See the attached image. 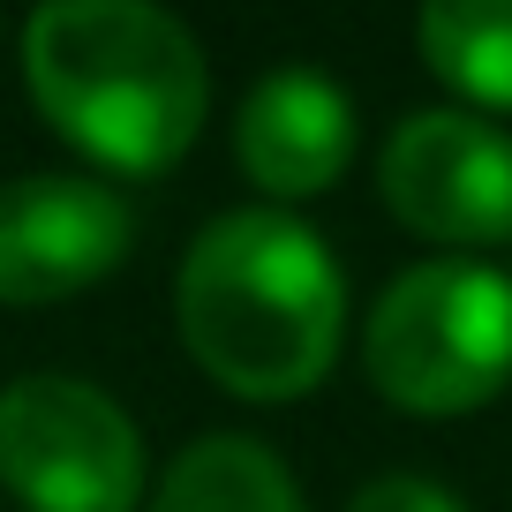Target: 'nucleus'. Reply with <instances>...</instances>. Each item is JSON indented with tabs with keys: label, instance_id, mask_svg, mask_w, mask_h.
Instances as JSON below:
<instances>
[{
	"label": "nucleus",
	"instance_id": "nucleus-1",
	"mask_svg": "<svg viewBox=\"0 0 512 512\" xmlns=\"http://www.w3.org/2000/svg\"><path fill=\"white\" fill-rule=\"evenodd\" d=\"M347 272L317 226L287 211H226L181 256V339L234 400H302L339 362Z\"/></svg>",
	"mask_w": 512,
	"mask_h": 512
},
{
	"label": "nucleus",
	"instance_id": "nucleus-2",
	"mask_svg": "<svg viewBox=\"0 0 512 512\" xmlns=\"http://www.w3.org/2000/svg\"><path fill=\"white\" fill-rule=\"evenodd\" d=\"M23 83L68 144L113 174H166L211 113L196 38L144 0L38 8L23 23Z\"/></svg>",
	"mask_w": 512,
	"mask_h": 512
},
{
	"label": "nucleus",
	"instance_id": "nucleus-3",
	"mask_svg": "<svg viewBox=\"0 0 512 512\" xmlns=\"http://www.w3.org/2000/svg\"><path fill=\"white\" fill-rule=\"evenodd\" d=\"M362 369L407 415H475L512 384V279L475 256L415 264L377 294Z\"/></svg>",
	"mask_w": 512,
	"mask_h": 512
},
{
	"label": "nucleus",
	"instance_id": "nucleus-4",
	"mask_svg": "<svg viewBox=\"0 0 512 512\" xmlns=\"http://www.w3.org/2000/svg\"><path fill=\"white\" fill-rule=\"evenodd\" d=\"M0 490L23 512H136L144 437L83 377H16L0 392Z\"/></svg>",
	"mask_w": 512,
	"mask_h": 512
},
{
	"label": "nucleus",
	"instance_id": "nucleus-5",
	"mask_svg": "<svg viewBox=\"0 0 512 512\" xmlns=\"http://www.w3.org/2000/svg\"><path fill=\"white\" fill-rule=\"evenodd\" d=\"M377 189L422 241L497 249L512 241V136L460 106L407 113L377 159Z\"/></svg>",
	"mask_w": 512,
	"mask_h": 512
},
{
	"label": "nucleus",
	"instance_id": "nucleus-6",
	"mask_svg": "<svg viewBox=\"0 0 512 512\" xmlns=\"http://www.w3.org/2000/svg\"><path fill=\"white\" fill-rule=\"evenodd\" d=\"M136 241L128 204L91 174H23L0 189V302L46 309L98 287Z\"/></svg>",
	"mask_w": 512,
	"mask_h": 512
},
{
	"label": "nucleus",
	"instance_id": "nucleus-7",
	"mask_svg": "<svg viewBox=\"0 0 512 512\" xmlns=\"http://www.w3.org/2000/svg\"><path fill=\"white\" fill-rule=\"evenodd\" d=\"M234 159L264 196H324L354 159V106L317 68H279L241 98Z\"/></svg>",
	"mask_w": 512,
	"mask_h": 512
},
{
	"label": "nucleus",
	"instance_id": "nucleus-8",
	"mask_svg": "<svg viewBox=\"0 0 512 512\" xmlns=\"http://www.w3.org/2000/svg\"><path fill=\"white\" fill-rule=\"evenodd\" d=\"M151 512H302V490L256 437H204L166 467Z\"/></svg>",
	"mask_w": 512,
	"mask_h": 512
},
{
	"label": "nucleus",
	"instance_id": "nucleus-9",
	"mask_svg": "<svg viewBox=\"0 0 512 512\" xmlns=\"http://www.w3.org/2000/svg\"><path fill=\"white\" fill-rule=\"evenodd\" d=\"M415 46L437 83L475 106L512 113V0H437L422 8Z\"/></svg>",
	"mask_w": 512,
	"mask_h": 512
},
{
	"label": "nucleus",
	"instance_id": "nucleus-10",
	"mask_svg": "<svg viewBox=\"0 0 512 512\" xmlns=\"http://www.w3.org/2000/svg\"><path fill=\"white\" fill-rule=\"evenodd\" d=\"M347 512H467V505L430 475H377L347 497Z\"/></svg>",
	"mask_w": 512,
	"mask_h": 512
}]
</instances>
